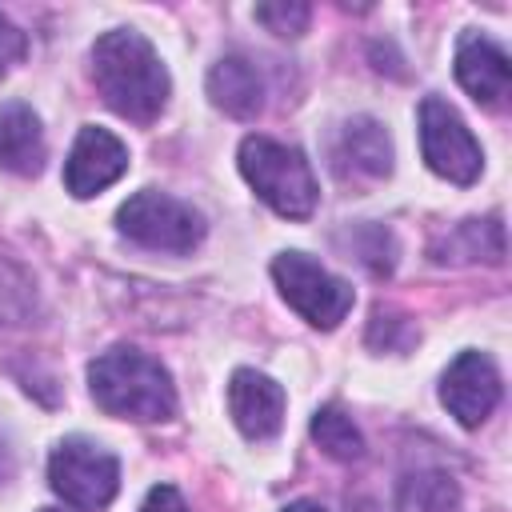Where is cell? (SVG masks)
<instances>
[{"instance_id": "cell-1", "label": "cell", "mask_w": 512, "mask_h": 512, "mask_svg": "<svg viewBox=\"0 0 512 512\" xmlns=\"http://www.w3.org/2000/svg\"><path fill=\"white\" fill-rule=\"evenodd\" d=\"M92 80L104 104L132 124H152L172 92L156 48L132 28H112L92 44Z\"/></svg>"}, {"instance_id": "cell-2", "label": "cell", "mask_w": 512, "mask_h": 512, "mask_svg": "<svg viewBox=\"0 0 512 512\" xmlns=\"http://www.w3.org/2000/svg\"><path fill=\"white\" fill-rule=\"evenodd\" d=\"M88 392L108 416L120 420L156 424L176 416V388L168 368L128 344H116L88 364Z\"/></svg>"}, {"instance_id": "cell-3", "label": "cell", "mask_w": 512, "mask_h": 512, "mask_svg": "<svg viewBox=\"0 0 512 512\" xmlns=\"http://www.w3.org/2000/svg\"><path fill=\"white\" fill-rule=\"evenodd\" d=\"M240 172L244 180L256 188V196L288 216V220H304L312 216L316 200H320V188H316V176H312V164L304 160L300 148H288L280 140H268V136H244L240 144Z\"/></svg>"}, {"instance_id": "cell-4", "label": "cell", "mask_w": 512, "mask_h": 512, "mask_svg": "<svg viewBox=\"0 0 512 512\" xmlns=\"http://www.w3.org/2000/svg\"><path fill=\"white\" fill-rule=\"evenodd\" d=\"M116 228L140 248L156 252H192L204 240V216L156 188H140L136 196H128L116 212Z\"/></svg>"}, {"instance_id": "cell-5", "label": "cell", "mask_w": 512, "mask_h": 512, "mask_svg": "<svg viewBox=\"0 0 512 512\" xmlns=\"http://www.w3.org/2000/svg\"><path fill=\"white\" fill-rule=\"evenodd\" d=\"M48 484L52 492L80 512H100L116 488H120V464L108 448H100L96 440L84 436H68L52 448L48 460Z\"/></svg>"}, {"instance_id": "cell-6", "label": "cell", "mask_w": 512, "mask_h": 512, "mask_svg": "<svg viewBox=\"0 0 512 512\" xmlns=\"http://www.w3.org/2000/svg\"><path fill=\"white\" fill-rule=\"evenodd\" d=\"M272 280L280 296L316 328H336L352 308V284L304 252H280L272 260Z\"/></svg>"}, {"instance_id": "cell-7", "label": "cell", "mask_w": 512, "mask_h": 512, "mask_svg": "<svg viewBox=\"0 0 512 512\" xmlns=\"http://www.w3.org/2000/svg\"><path fill=\"white\" fill-rule=\"evenodd\" d=\"M420 152H424L428 168L452 184H472L484 168V152L472 140L468 124L440 96H428L420 104Z\"/></svg>"}, {"instance_id": "cell-8", "label": "cell", "mask_w": 512, "mask_h": 512, "mask_svg": "<svg viewBox=\"0 0 512 512\" xmlns=\"http://www.w3.org/2000/svg\"><path fill=\"white\" fill-rule=\"evenodd\" d=\"M440 400L444 408L464 424V428H480L492 408L500 404V372L484 352H460L448 372L440 376Z\"/></svg>"}, {"instance_id": "cell-9", "label": "cell", "mask_w": 512, "mask_h": 512, "mask_svg": "<svg viewBox=\"0 0 512 512\" xmlns=\"http://www.w3.org/2000/svg\"><path fill=\"white\" fill-rule=\"evenodd\" d=\"M124 168H128V148L120 144V136H112L100 124H84L76 132V144L64 164V188L84 200V196H96L108 184H116L124 176Z\"/></svg>"}, {"instance_id": "cell-10", "label": "cell", "mask_w": 512, "mask_h": 512, "mask_svg": "<svg viewBox=\"0 0 512 512\" xmlns=\"http://www.w3.org/2000/svg\"><path fill=\"white\" fill-rule=\"evenodd\" d=\"M332 172L340 180H380L392 172V136L380 120L356 116L332 140Z\"/></svg>"}, {"instance_id": "cell-11", "label": "cell", "mask_w": 512, "mask_h": 512, "mask_svg": "<svg viewBox=\"0 0 512 512\" xmlns=\"http://www.w3.org/2000/svg\"><path fill=\"white\" fill-rule=\"evenodd\" d=\"M228 412L248 440H272L284 424V388L256 368H236L228 380Z\"/></svg>"}, {"instance_id": "cell-12", "label": "cell", "mask_w": 512, "mask_h": 512, "mask_svg": "<svg viewBox=\"0 0 512 512\" xmlns=\"http://www.w3.org/2000/svg\"><path fill=\"white\" fill-rule=\"evenodd\" d=\"M456 80H460V88L476 100V104H484V108H496V104H504V96H508V80H512V72H508V52L496 44V40H488L484 32H464L460 36V44H456Z\"/></svg>"}, {"instance_id": "cell-13", "label": "cell", "mask_w": 512, "mask_h": 512, "mask_svg": "<svg viewBox=\"0 0 512 512\" xmlns=\"http://www.w3.org/2000/svg\"><path fill=\"white\" fill-rule=\"evenodd\" d=\"M48 144H44V128L40 116L12 100L0 108V168L12 176H36L44 168Z\"/></svg>"}, {"instance_id": "cell-14", "label": "cell", "mask_w": 512, "mask_h": 512, "mask_svg": "<svg viewBox=\"0 0 512 512\" xmlns=\"http://www.w3.org/2000/svg\"><path fill=\"white\" fill-rule=\"evenodd\" d=\"M208 96L220 112L252 120L264 108V76L248 56H220L208 72Z\"/></svg>"}, {"instance_id": "cell-15", "label": "cell", "mask_w": 512, "mask_h": 512, "mask_svg": "<svg viewBox=\"0 0 512 512\" xmlns=\"http://www.w3.org/2000/svg\"><path fill=\"white\" fill-rule=\"evenodd\" d=\"M432 260L436 264H468V260L500 264L504 260V224H500V216L460 220L440 240H432Z\"/></svg>"}, {"instance_id": "cell-16", "label": "cell", "mask_w": 512, "mask_h": 512, "mask_svg": "<svg viewBox=\"0 0 512 512\" xmlns=\"http://www.w3.org/2000/svg\"><path fill=\"white\" fill-rule=\"evenodd\" d=\"M460 508V488L448 472L424 468L408 472L396 488V512H456Z\"/></svg>"}, {"instance_id": "cell-17", "label": "cell", "mask_w": 512, "mask_h": 512, "mask_svg": "<svg viewBox=\"0 0 512 512\" xmlns=\"http://www.w3.org/2000/svg\"><path fill=\"white\" fill-rule=\"evenodd\" d=\"M312 440L332 456V460H360L364 456V436L352 424V416H344V408L324 404L312 412Z\"/></svg>"}, {"instance_id": "cell-18", "label": "cell", "mask_w": 512, "mask_h": 512, "mask_svg": "<svg viewBox=\"0 0 512 512\" xmlns=\"http://www.w3.org/2000/svg\"><path fill=\"white\" fill-rule=\"evenodd\" d=\"M336 244H344L348 256H356V260H360L368 272H376V276H388V272L396 268V240H392V232L380 228V224H352L348 232L336 236Z\"/></svg>"}, {"instance_id": "cell-19", "label": "cell", "mask_w": 512, "mask_h": 512, "mask_svg": "<svg viewBox=\"0 0 512 512\" xmlns=\"http://www.w3.org/2000/svg\"><path fill=\"white\" fill-rule=\"evenodd\" d=\"M36 308V288L28 280V272L0 252V320L4 324H24Z\"/></svg>"}, {"instance_id": "cell-20", "label": "cell", "mask_w": 512, "mask_h": 512, "mask_svg": "<svg viewBox=\"0 0 512 512\" xmlns=\"http://www.w3.org/2000/svg\"><path fill=\"white\" fill-rule=\"evenodd\" d=\"M416 340V328L396 316V312H372V324H368V344L380 348V352H404L408 344Z\"/></svg>"}, {"instance_id": "cell-21", "label": "cell", "mask_w": 512, "mask_h": 512, "mask_svg": "<svg viewBox=\"0 0 512 512\" xmlns=\"http://www.w3.org/2000/svg\"><path fill=\"white\" fill-rule=\"evenodd\" d=\"M256 20L268 28V32H276V36H300L304 28H308V20H312V8L308 4H288V0H280V4H256Z\"/></svg>"}, {"instance_id": "cell-22", "label": "cell", "mask_w": 512, "mask_h": 512, "mask_svg": "<svg viewBox=\"0 0 512 512\" xmlns=\"http://www.w3.org/2000/svg\"><path fill=\"white\" fill-rule=\"evenodd\" d=\"M28 52V36L0 12V72H8L12 64H20Z\"/></svg>"}, {"instance_id": "cell-23", "label": "cell", "mask_w": 512, "mask_h": 512, "mask_svg": "<svg viewBox=\"0 0 512 512\" xmlns=\"http://www.w3.org/2000/svg\"><path fill=\"white\" fill-rule=\"evenodd\" d=\"M140 512H188V504H184V496H180L172 484H156V488L144 496Z\"/></svg>"}, {"instance_id": "cell-24", "label": "cell", "mask_w": 512, "mask_h": 512, "mask_svg": "<svg viewBox=\"0 0 512 512\" xmlns=\"http://www.w3.org/2000/svg\"><path fill=\"white\" fill-rule=\"evenodd\" d=\"M280 512H328V508H320V504H312V500H296V504H288V508H280Z\"/></svg>"}, {"instance_id": "cell-25", "label": "cell", "mask_w": 512, "mask_h": 512, "mask_svg": "<svg viewBox=\"0 0 512 512\" xmlns=\"http://www.w3.org/2000/svg\"><path fill=\"white\" fill-rule=\"evenodd\" d=\"M40 512H60V508H40Z\"/></svg>"}]
</instances>
